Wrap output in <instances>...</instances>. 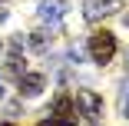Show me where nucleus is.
I'll return each instance as SVG.
<instances>
[{
  "mask_svg": "<svg viewBox=\"0 0 129 126\" xmlns=\"http://www.w3.org/2000/svg\"><path fill=\"white\" fill-rule=\"evenodd\" d=\"M17 86H20V93H23V96H37V93H43L46 77H43V73H23Z\"/></svg>",
  "mask_w": 129,
  "mask_h": 126,
  "instance_id": "obj_6",
  "label": "nucleus"
},
{
  "mask_svg": "<svg viewBox=\"0 0 129 126\" xmlns=\"http://www.w3.org/2000/svg\"><path fill=\"white\" fill-rule=\"evenodd\" d=\"M53 113L60 116V119H56L60 126H76V106H73V99H70V96H56Z\"/></svg>",
  "mask_w": 129,
  "mask_h": 126,
  "instance_id": "obj_5",
  "label": "nucleus"
},
{
  "mask_svg": "<svg viewBox=\"0 0 129 126\" xmlns=\"http://www.w3.org/2000/svg\"><path fill=\"white\" fill-rule=\"evenodd\" d=\"M89 57H93V63H103V66H106L116 57V37L109 30H96L89 37Z\"/></svg>",
  "mask_w": 129,
  "mask_h": 126,
  "instance_id": "obj_1",
  "label": "nucleus"
},
{
  "mask_svg": "<svg viewBox=\"0 0 129 126\" xmlns=\"http://www.w3.org/2000/svg\"><path fill=\"white\" fill-rule=\"evenodd\" d=\"M0 83H4V77H0Z\"/></svg>",
  "mask_w": 129,
  "mask_h": 126,
  "instance_id": "obj_13",
  "label": "nucleus"
},
{
  "mask_svg": "<svg viewBox=\"0 0 129 126\" xmlns=\"http://www.w3.org/2000/svg\"><path fill=\"white\" fill-rule=\"evenodd\" d=\"M122 20H126V27H129V13H126V17H122Z\"/></svg>",
  "mask_w": 129,
  "mask_h": 126,
  "instance_id": "obj_11",
  "label": "nucleus"
},
{
  "mask_svg": "<svg viewBox=\"0 0 129 126\" xmlns=\"http://www.w3.org/2000/svg\"><path fill=\"white\" fill-rule=\"evenodd\" d=\"M7 73H10V77H23V60L17 57V53H10V60H7Z\"/></svg>",
  "mask_w": 129,
  "mask_h": 126,
  "instance_id": "obj_8",
  "label": "nucleus"
},
{
  "mask_svg": "<svg viewBox=\"0 0 129 126\" xmlns=\"http://www.w3.org/2000/svg\"><path fill=\"white\" fill-rule=\"evenodd\" d=\"M66 10H70L66 0H43V4H40V20L43 23H60L66 17Z\"/></svg>",
  "mask_w": 129,
  "mask_h": 126,
  "instance_id": "obj_4",
  "label": "nucleus"
},
{
  "mask_svg": "<svg viewBox=\"0 0 129 126\" xmlns=\"http://www.w3.org/2000/svg\"><path fill=\"white\" fill-rule=\"evenodd\" d=\"M119 116L129 119V83H122V90H119Z\"/></svg>",
  "mask_w": 129,
  "mask_h": 126,
  "instance_id": "obj_9",
  "label": "nucleus"
},
{
  "mask_svg": "<svg viewBox=\"0 0 129 126\" xmlns=\"http://www.w3.org/2000/svg\"><path fill=\"white\" fill-rule=\"evenodd\" d=\"M119 10H122V0H86V4H83V17L89 23H96L103 17H113Z\"/></svg>",
  "mask_w": 129,
  "mask_h": 126,
  "instance_id": "obj_3",
  "label": "nucleus"
},
{
  "mask_svg": "<svg viewBox=\"0 0 129 126\" xmlns=\"http://www.w3.org/2000/svg\"><path fill=\"white\" fill-rule=\"evenodd\" d=\"M73 106H80V116H83V119L96 123V119L103 116V96H99V93H93V90H80Z\"/></svg>",
  "mask_w": 129,
  "mask_h": 126,
  "instance_id": "obj_2",
  "label": "nucleus"
},
{
  "mask_svg": "<svg viewBox=\"0 0 129 126\" xmlns=\"http://www.w3.org/2000/svg\"><path fill=\"white\" fill-rule=\"evenodd\" d=\"M27 43H30V50H46L50 43H53V37H50L46 30H37V33H30V40H27Z\"/></svg>",
  "mask_w": 129,
  "mask_h": 126,
  "instance_id": "obj_7",
  "label": "nucleus"
},
{
  "mask_svg": "<svg viewBox=\"0 0 129 126\" xmlns=\"http://www.w3.org/2000/svg\"><path fill=\"white\" fill-rule=\"evenodd\" d=\"M0 126H13V123H0Z\"/></svg>",
  "mask_w": 129,
  "mask_h": 126,
  "instance_id": "obj_12",
  "label": "nucleus"
},
{
  "mask_svg": "<svg viewBox=\"0 0 129 126\" xmlns=\"http://www.w3.org/2000/svg\"><path fill=\"white\" fill-rule=\"evenodd\" d=\"M37 126H60V123H56V119H40Z\"/></svg>",
  "mask_w": 129,
  "mask_h": 126,
  "instance_id": "obj_10",
  "label": "nucleus"
}]
</instances>
